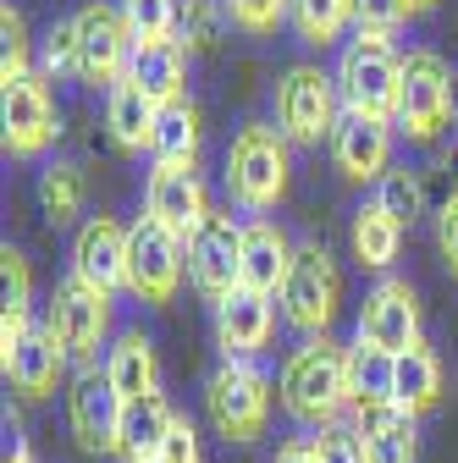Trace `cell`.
Masks as SVG:
<instances>
[{
	"mask_svg": "<svg viewBox=\"0 0 458 463\" xmlns=\"http://www.w3.org/2000/svg\"><path fill=\"white\" fill-rule=\"evenodd\" d=\"M420 342V293L404 276H381L359 304V347L381 359H397Z\"/></svg>",
	"mask_w": 458,
	"mask_h": 463,
	"instance_id": "11",
	"label": "cell"
},
{
	"mask_svg": "<svg viewBox=\"0 0 458 463\" xmlns=\"http://www.w3.org/2000/svg\"><path fill=\"white\" fill-rule=\"evenodd\" d=\"M409 6H415V12H431V6H436V0H409Z\"/></svg>",
	"mask_w": 458,
	"mask_h": 463,
	"instance_id": "44",
	"label": "cell"
},
{
	"mask_svg": "<svg viewBox=\"0 0 458 463\" xmlns=\"http://www.w3.org/2000/svg\"><path fill=\"white\" fill-rule=\"evenodd\" d=\"M0 33H6V61H0V83H12V78L33 72V67H28V28H23V12H17V6L0 12Z\"/></svg>",
	"mask_w": 458,
	"mask_h": 463,
	"instance_id": "39",
	"label": "cell"
},
{
	"mask_svg": "<svg viewBox=\"0 0 458 463\" xmlns=\"http://www.w3.org/2000/svg\"><path fill=\"white\" fill-rule=\"evenodd\" d=\"M155 116H160V105H155L133 78H122L117 89L105 94V128H110V144L128 149V155L149 149V138H155Z\"/></svg>",
	"mask_w": 458,
	"mask_h": 463,
	"instance_id": "26",
	"label": "cell"
},
{
	"mask_svg": "<svg viewBox=\"0 0 458 463\" xmlns=\"http://www.w3.org/2000/svg\"><path fill=\"white\" fill-rule=\"evenodd\" d=\"M348 425L359 430L370 463H415V458H420L415 414L404 409V402H392V397H354Z\"/></svg>",
	"mask_w": 458,
	"mask_h": 463,
	"instance_id": "15",
	"label": "cell"
},
{
	"mask_svg": "<svg viewBox=\"0 0 458 463\" xmlns=\"http://www.w3.org/2000/svg\"><path fill=\"white\" fill-rule=\"evenodd\" d=\"M83 199H89V177L78 160H50L39 171V210L50 226H72L83 215Z\"/></svg>",
	"mask_w": 458,
	"mask_h": 463,
	"instance_id": "28",
	"label": "cell"
},
{
	"mask_svg": "<svg viewBox=\"0 0 458 463\" xmlns=\"http://www.w3.org/2000/svg\"><path fill=\"white\" fill-rule=\"evenodd\" d=\"M276 304H281V320H288L304 342L326 336L331 320H337V309H342V270H337V260L320 243H299L288 287H281Z\"/></svg>",
	"mask_w": 458,
	"mask_h": 463,
	"instance_id": "7",
	"label": "cell"
},
{
	"mask_svg": "<svg viewBox=\"0 0 458 463\" xmlns=\"http://www.w3.org/2000/svg\"><path fill=\"white\" fill-rule=\"evenodd\" d=\"M155 463H166V458H155Z\"/></svg>",
	"mask_w": 458,
	"mask_h": 463,
	"instance_id": "45",
	"label": "cell"
},
{
	"mask_svg": "<svg viewBox=\"0 0 458 463\" xmlns=\"http://www.w3.org/2000/svg\"><path fill=\"white\" fill-rule=\"evenodd\" d=\"M348 243H354V260L365 270H386L397 260V249H404V226H397L381 204H365L348 226Z\"/></svg>",
	"mask_w": 458,
	"mask_h": 463,
	"instance_id": "29",
	"label": "cell"
},
{
	"mask_svg": "<svg viewBox=\"0 0 458 463\" xmlns=\"http://www.w3.org/2000/svg\"><path fill=\"white\" fill-rule=\"evenodd\" d=\"M337 122H342V94H337L331 72H320L310 61L281 72V83H276V128H281V138L288 144H320V138L337 133Z\"/></svg>",
	"mask_w": 458,
	"mask_h": 463,
	"instance_id": "8",
	"label": "cell"
},
{
	"mask_svg": "<svg viewBox=\"0 0 458 463\" xmlns=\"http://www.w3.org/2000/svg\"><path fill=\"white\" fill-rule=\"evenodd\" d=\"M0 304H6V315H0V326H28L33 320V270H28V254L23 249H0Z\"/></svg>",
	"mask_w": 458,
	"mask_h": 463,
	"instance_id": "31",
	"label": "cell"
},
{
	"mask_svg": "<svg viewBox=\"0 0 458 463\" xmlns=\"http://www.w3.org/2000/svg\"><path fill=\"white\" fill-rule=\"evenodd\" d=\"M183 270H188V243L171 238V232L149 215H138L128 226V293L138 304H171L183 287Z\"/></svg>",
	"mask_w": 458,
	"mask_h": 463,
	"instance_id": "10",
	"label": "cell"
},
{
	"mask_svg": "<svg viewBox=\"0 0 458 463\" xmlns=\"http://www.w3.org/2000/svg\"><path fill=\"white\" fill-rule=\"evenodd\" d=\"M458 116V78L447 72V61L436 50H409L404 55V94H397V133L431 144L447 122Z\"/></svg>",
	"mask_w": 458,
	"mask_h": 463,
	"instance_id": "6",
	"label": "cell"
},
{
	"mask_svg": "<svg viewBox=\"0 0 458 463\" xmlns=\"http://www.w3.org/2000/svg\"><path fill=\"white\" fill-rule=\"evenodd\" d=\"M144 215L160 221L171 238L188 243L215 210H210V194H205V183H199L194 165H160V160H155L149 183H144Z\"/></svg>",
	"mask_w": 458,
	"mask_h": 463,
	"instance_id": "14",
	"label": "cell"
},
{
	"mask_svg": "<svg viewBox=\"0 0 458 463\" xmlns=\"http://www.w3.org/2000/svg\"><path fill=\"white\" fill-rule=\"evenodd\" d=\"M105 381L122 392V402L133 397H155L160 392V359H155V342L144 331H122L117 342H110V354H105Z\"/></svg>",
	"mask_w": 458,
	"mask_h": 463,
	"instance_id": "24",
	"label": "cell"
},
{
	"mask_svg": "<svg viewBox=\"0 0 458 463\" xmlns=\"http://www.w3.org/2000/svg\"><path fill=\"white\" fill-rule=\"evenodd\" d=\"M415 17L409 0H354V33H376V39H392Z\"/></svg>",
	"mask_w": 458,
	"mask_h": 463,
	"instance_id": "37",
	"label": "cell"
},
{
	"mask_svg": "<svg viewBox=\"0 0 458 463\" xmlns=\"http://www.w3.org/2000/svg\"><path fill=\"white\" fill-rule=\"evenodd\" d=\"M226 0H183V28H177V39H183V50H210L221 33H226Z\"/></svg>",
	"mask_w": 458,
	"mask_h": 463,
	"instance_id": "34",
	"label": "cell"
},
{
	"mask_svg": "<svg viewBox=\"0 0 458 463\" xmlns=\"http://www.w3.org/2000/svg\"><path fill=\"white\" fill-rule=\"evenodd\" d=\"M376 204L397 221V226H415L425 215V183H420V171L409 165H392L386 177L376 183Z\"/></svg>",
	"mask_w": 458,
	"mask_h": 463,
	"instance_id": "32",
	"label": "cell"
},
{
	"mask_svg": "<svg viewBox=\"0 0 458 463\" xmlns=\"http://www.w3.org/2000/svg\"><path fill=\"white\" fill-rule=\"evenodd\" d=\"M442 392H447V381H442V359L431 354L425 342H415L409 354H397V359H392V370H386V397H392V402H404L415 420L436 409Z\"/></svg>",
	"mask_w": 458,
	"mask_h": 463,
	"instance_id": "23",
	"label": "cell"
},
{
	"mask_svg": "<svg viewBox=\"0 0 458 463\" xmlns=\"http://www.w3.org/2000/svg\"><path fill=\"white\" fill-rule=\"evenodd\" d=\"M199 144H205L199 105H194V99H171V105H160L149 155H155L160 165H194V160H199Z\"/></svg>",
	"mask_w": 458,
	"mask_h": 463,
	"instance_id": "27",
	"label": "cell"
},
{
	"mask_svg": "<svg viewBox=\"0 0 458 463\" xmlns=\"http://www.w3.org/2000/svg\"><path fill=\"white\" fill-rule=\"evenodd\" d=\"M39 72L44 78H78V23H55L39 39Z\"/></svg>",
	"mask_w": 458,
	"mask_h": 463,
	"instance_id": "36",
	"label": "cell"
},
{
	"mask_svg": "<svg viewBox=\"0 0 458 463\" xmlns=\"http://www.w3.org/2000/svg\"><path fill=\"white\" fill-rule=\"evenodd\" d=\"M276 463H320V447H315V436H293V441H281Z\"/></svg>",
	"mask_w": 458,
	"mask_h": 463,
	"instance_id": "42",
	"label": "cell"
},
{
	"mask_svg": "<svg viewBox=\"0 0 458 463\" xmlns=\"http://www.w3.org/2000/svg\"><path fill=\"white\" fill-rule=\"evenodd\" d=\"M171 425H177V409L155 392V397H133L122 402V420H117V441H110V458L122 463H155Z\"/></svg>",
	"mask_w": 458,
	"mask_h": 463,
	"instance_id": "21",
	"label": "cell"
},
{
	"mask_svg": "<svg viewBox=\"0 0 458 463\" xmlns=\"http://www.w3.org/2000/svg\"><path fill=\"white\" fill-rule=\"evenodd\" d=\"M78 23V78L89 89H117L128 72H133V28L122 17V6H105V0H89V6L72 17Z\"/></svg>",
	"mask_w": 458,
	"mask_h": 463,
	"instance_id": "9",
	"label": "cell"
},
{
	"mask_svg": "<svg viewBox=\"0 0 458 463\" xmlns=\"http://www.w3.org/2000/svg\"><path fill=\"white\" fill-rule=\"evenodd\" d=\"M188 281L205 304H226L243 287V221L210 215L188 238Z\"/></svg>",
	"mask_w": 458,
	"mask_h": 463,
	"instance_id": "12",
	"label": "cell"
},
{
	"mask_svg": "<svg viewBox=\"0 0 458 463\" xmlns=\"http://www.w3.org/2000/svg\"><path fill=\"white\" fill-rule=\"evenodd\" d=\"M288 138H281V128L271 122H249L233 133V144H226V194H233L238 210L249 215H265L276 210L281 199H288Z\"/></svg>",
	"mask_w": 458,
	"mask_h": 463,
	"instance_id": "2",
	"label": "cell"
},
{
	"mask_svg": "<svg viewBox=\"0 0 458 463\" xmlns=\"http://www.w3.org/2000/svg\"><path fill=\"white\" fill-rule=\"evenodd\" d=\"M155 105L188 99V50L183 39H160V44H138L133 50V72H128Z\"/></svg>",
	"mask_w": 458,
	"mask_h": 463,
	"instance_id": "25",
	"label": "cell"
},
{
	"mask_svg": "<svg viewBox=\"0 0 458 463\" xmlns=\"http://www.w3.org/2000/svg\"><path fill=\"white\" fill-rule=\"evenodd\" d=\"M117 6H122L138 44L177 39V28H183V0H117Z\"/></svg>",
	"mask_w": 458,
	"mask_h": 463,
	"instance_id": "33",
	"label": "cell"
},
{
	"mask_svg": "<svg viewBox=\"0 0 458 463\" xmlns=\"http://www.w3.org/2000/svg\"><path fill=\"white\" fill-rule=\"evenodd\" d=\"M72 276L100 287V293H122L128 287V226L110 215H89L72 238Z\"/></svg>",
	"mask_w": 458,
	"mask_h": 463,
	"instance_id": "16",
	"label": "cell"
},
{
	"mask_svg": "<svg viewBox=\"0 0 458 463\" xmlns=\"http://www.w3.org/2000/svg\"><path fill=\"white\" fill-rule=\"evenodd\" d=\"M6 463H33V452H28V447H17V452H12Z\"/></svg>",
	"mask_w": 458,
	"mask_h": 463,
	"instance_id": "43",
	"label": "cell"
},
{
	"mask_svg": "<svg viewBox=\"0 0 458 463\" xmlns=\"http://www.w3.org/2000/svg\"><path fill=\"white\" fill-rule=\"evenodd\" d=\"M281 409H288L304 430H326L354 409V347L337 336H310L299 342L288 364H281Z\"/></svg>",
	"mask_w": 458,
	"mask_h": 463,
	"instance_id": "1",
	"label": "cell"
},
{
	"mask_svg": "<svg viewBox=\"0 0 458 463\" xmlns=\"http://www.w3.org/2000/svg\"><path fill=\"white\" fill-rule=\"evenodd\" d=\"M122 420V392L105 381V370H78L67 386V425L83 452H110Z\"/></svg>",
	"mask_w": 458,
	"mask_h": 463,
	"instance_id": "17",
	"label": "cell"
},
{
	"mask_svg": "<svg viewBox=\"0 0 458 463\" xmlns=\"http://www.w3.org/2000/svg\"><path fill=\"white\" fill-rule=\"evenodd\" d=\"M293 243L288 232H281L271 215H254L243 221V287L260 298H281V287H288V270H293Z\"/></svg>",
	"mask_w": 458,
	"mask_h": 463,
	"instance_id": "20",
	"label": "cell"
},
{
	"mask_svg": "<svg viewBox=\"0 0 458 463\" xmlns=\"http://www.w3.org/2000/svg\"><path fill=\"white\" fill-rule=\"evenodd\" d=\"M348 23H354V0H293V33L315 50L337 44Z\"/></svg>",
	"mask_w": 458,
	"mask_h": 463,
	"instance_id": "30",
	"label": "cell"
},
{
	"mask_svg": "<svg viewBox=\"0 0 458 463\" xmlns=\"http://www.w3.org/2000/svg\"><path fill=\"white\" fill-rule=\"evenodd\" d=\"M62 375H67V354H62V342H55L50 326H33V331L17 342V354L6 359V381H12V392L28 397V402H44L55 386H62Z\"/></svg>",
	"mask_w": 458,
	"mask_h": 463,
	"instance_id": "22",
	"label": "cell"
},
{
	"mask_svg": "<svg viewBox=\"0 0 458 463\" xmlns=\"http://www.w3.org/2000/svg\"><path fill=\"white\" fill-rule=\"evenodd\" d=\"M436 249H442V260H447V270L458 276V188L442 199V210H436Z\"/></svg>",
	"mask_w": 458,
	"mask_h": 463,
	"instance_id": "40",
	"label": "cell"
},
{
	"mask_svg": "<svg viewBox=\"0 0 458 463\" xmlns=\"http://www.w3.org/2000/svg\"><path fill=\"white\" fill-rule=\"evenodd\" d=\"M276 409V386L254 359H221L205 375V420L221 441H260Z\"/></svg>",
	"mask_w": 458,
	"mask_h": 463,
	"instance_id": "3",
	"label": "cell"
},
{
	"mask_svg": "<svg viewBox=\"0 0 458 463\" xmlns=\"http://www.w3.org/2000/svg\"><path fill=\"white\" fill-rule=\"evenodd\" d=\"M160 458H166V463H205V452H199V430H194V420H183V414H177V425H171V436H166V447H160Z\"/></svg>",
	"mask_w": 458,
	"mask_h": 463,
	"instance_id": "41",
	"label": "cell"
},
{
	"mask_svg": "<svg viewBox=\"0 0 458 463\" xmlns=\"http://www.w3.org/2000/svg\"><path fill=\"white\" fill-rule=\"evenodd\" d=\"M44 326L55 331L72 370H100V354H110V293H100L78 276L55 281Z\"/></svg>",
	"mask_w": 458,
	"mask_h": 463,
	"instance_id": "5",
	"label": "cell"
},
{
	"mask_svg": "<svg viewBox=\"0 0 458 463\" xmlns=\"http://www.w3.org/2000/svg\"><path fill=\"white\" fill-rule=\"evenodd\" d=\"M331 160L348 183H381L392 171V122L342 110V122L331 133Z\"/></svg>",
	"mask_w": 458,
	"mask_h": 463,
	"instance_id": "18",
	"label": "cell"
},
{
	"mask_svg": "<svg viewBox=\"0 0 458 463\" xmlns=\"http://www.w3.org/2000/svg\"><path fill=\"white\" fill-rule=\"evenodd\" d=\"M0 128H6V155L12 160H39L55 144V94L44 72H23L12 83H0Z\"/></svg>",
	"mask_w": 458,
	"mask_h": 463,
	"instance_id": "13",
	"label": "cell"
},
{
	"mask_svg": "<svg viewBox=\"0 0 458 463\" xmlns=\"http://www.w3.org/2000/svg\"><path fill=\"white\" fill-rule=\"evenodd\" d=\"M271 331H276V309H271V298L249 293V287H238L226 304H215V347H221V359H260Z\"/></svg>",
	"mask_w": 458,
	"mask_h": 463,
	"instance_id": "19",
	"label": "cell"
},
{
	"mask_svg": "<svg viewBox=\"0 0 458 463\" xmlns=\"http://www.w3.org/2000/svg\"><path fill=\"white\" fill-rule=\"evenodd\" d=\"M331 78H337L342 110L376 116V122H397V94H404V55L392 50V39L354 33L348 44H342V61H337Z\"/></svg>",
	"mask_w": 458,
	"mask_h": 463,
	"instance_id": "4",
	"label": "cell"
},
{
	"mask_svg": "<svg viewBox=\"0 0 458 463\" xmlns=\"http://www.w3.org/2000/svg\"><path fill=\"white\" fill-rule=\"evenodd\" d=\"M226 17H233V28L265 39L281 23H293V0H226Z\"/></svg>",
	"mask_w": 458,
	"mask_h": 463,
	"instance_id": "35",
	"label": "cell"
},
{
	"mask_svg": "<svg viewBox=\"0 0 458 463\" xmlns=\"http://www.w3.org/2000/svg\"><path fill=\"white\" fill-rule=\"evenodd\" d=\"M315 447H320V463H370L365 458V441L348 420H337L326 430H315Z\"/></svg>",
	"mask_w": 458,
	"mask_h": 463,
	"instance_id": "38",
	"label": "cell"
}]
</instances>
